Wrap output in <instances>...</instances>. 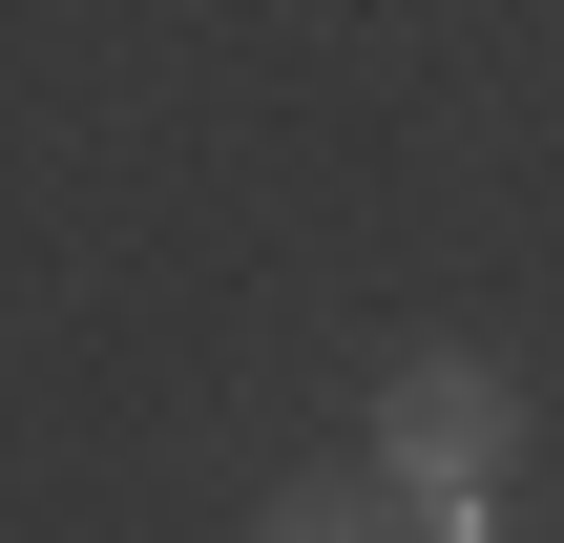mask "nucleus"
Segmentation results:
<instances>
[{
  "label": "nucleus",
  "instance_id": "nucleus-1",
  "mask_svg": "<svg viewBox=\"0 0 564 543\" xmlns=\"http://www.w3.org/2000/svg\"><path fill=\"white\" fill-rule=\"evenodd\" d=\"M502 439H523L502 356H398V377H377V481H419V502H481V481H502Z\"/></svg>",
  "mask_w": 564,
  "mask_h": 543
},
{
  "label": "nucleus",
  "instance_id": "nucleus-2",
  "mask_svg": "<svg viewBox=\"0 0 564 543\" xmlns=\"http://www.w3.org/2000/svg\"><path fill=\"white\" fill-rule=\"evenodd\" d=\"M251 543H419V502H398V481H293Z\"/></svg>",
  "mask_w": 564,
  "mask_h": 543
}]
</instances>
